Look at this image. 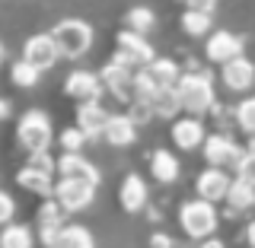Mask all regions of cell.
Wrapping results in <instances>:
<instances>
[{"label": "cell", "mask_w": 255, "mask_h": 248, "mask_svg": "<svg viewBox=\"0 0 255 248\" xmlns=\"http://www.w3.org/2000/svg\"><path fill=\"white\" fill-rule=\"evenodd\" d=\"M16 137L29 153H45L51 147V121L42 108H29L16 124Z\"/></svg>", "instance_id": "6da1fadb"}, {"label": "cell", "mask_w": 255, "mask_h": 248, "mask_svg": "<svg viewBox=\"0 0 255 248\" xmlns=\"http://www.w3.org/2000/svg\"><path fill=\"white\" fill-rule=\"evenodd\" d=\"M51 35L61 48V58H80V54H86L90 45H93V29H90V22H83V19H61L58 26L51 29Z\"/></svg>", "instance_id": "7a4b0ae2"}, {"label": "cell", "mask_w": 255, "mask_h": 248, "mask_svg": "<svg viewBox=\"0 0 255 248\" xmlns=\"http://www.w3.org/2000/svg\"><path fill=\"white\" fill-rule=\"evenodd\" d=\"M179 220H182V229H185L191 239H198V242L211 239V233L217 229V210H214V204L204 201V197L182 204Z\"/></svg>", "instance_id": "3957f363"}, {"label": "cell", "mask_w": 255, "mask_h": 248, "mask_svg": "<svg viewBox=\"0 0 255 248\" xmlns=\"http://www.w3.org/2000/svg\"><path fill=\"white\" fill-rule=\"evenodd\" d=\"M175 89H179L182 108L191 111V115H204V111L214 105V86L204 74H182Z\"/></svg>", "instance_id": "277c9868"}, {"label": "cell", "mask_w": 255, "mask_h": 248, "mask_svg": "<svg viewBox=\"0 0 255 248\" xmlns=\"http://www.w3.org/2000/svg\"><path fill=\"white\" fill-rule=\"evenodd\" d=\"M93 194H96V185H90V181H80V178H64L54 185V197L61 201V207L67 213H80L86 210V207L93 204Z\"/></svg>", "instance_id": "5b68a950"}, {"label": "cell", "mask_w": 255, "mask_h": 248, "mask_svg": "<svg viewBox=\"0 0 255 248\" xmlns=\"http://www.w3.org/2000/svg\"><path fill=\"white\" fill-rule=\"evenodd\" d=\"M204 159L211 165H227V169H239L243 165L246 153L236 147V140H230L227 134H211V137L204 140Z\"/></svg>", "instance_id": "8992f818"}, {"label": "cell", "mask_w": 255, "mask_h": 248, "mask_svg": "<svg viewBox=\"0 0 255 248\" xmlns=\"http://www.w3.org/2000/svg\"><path fill=\"white\" fill-rule=\"evenodd\" d=\"M118 58H122L125 64H131V67H150L156 58H153V48H150V42L140 35V32L128 29L118 35Z\"/></svg>", "instance_id": "52a82bcc"}, {"label": "cell", "mask_w": 255, "mask_h": 248, "mask_svg": "<svg viewBox=\"0 0 255 248\" xmlns=\"http://www.w3.org/2000/svg\"><path fill=\"white\" fill-rule=\"evenodd\" d=\"M102 83L109 86V92L115 95V99H134V74H131V64H125L122 58L109 61L106 67H102Z\"/></svg>", "instance_id": "ba28073f"}, {"label": "cell", "mask_w": 255, "mask_h": 248, "mask_svg": "<svg viewBox=\"0 0 255 248\" xmlns=\"http://www.w3.org/2000/svg\"><path fill=\"white\" fill-rule=\"evenodd\" d=\"M22 58L29 64H35L38 70H51L61 58V48L54 42V35H32L26 48H22Z\"/></svg>", "instance_id": "9c48e42d"}, {"label": "cell", "mask_w": 255, "mask_h": 248, "mask_svg": "<svg viewBox=\"0 0 255 248\" xmlns=\"http://www.w3.org/2000/svg\"><path fill=\"white\" fill-rule=\"evenodd\" d=\"M230 185H233V178H230L220 165H211V169H204L201 175H198V185L195 188H198V197L217 204V201H223V197L230 194Z\"/></svg>", "instance_id": "30bf717a"}, {"label": "cell", "mask_w": 255, "mask_h": 248, "mask_svg": "<svg viewBox=\"0 0 255 248\" xmlns=\"http://www.w3.org/2000/svg\"><path fill=\"white\" fill-rule=\"evenodd\" d=\"M64 92L74 95V99H80V102L99 99V92H102V77L90 74V70H74V74L64 80Z\"/></svg>", "instance_id": "8fae6325"}, {"label": "cell", "mask_w": 255, "mask_h": 248, "mask_svg": "<svg viewBox=\"0 0 255 248\" xmlns=\"http://www.w3.org/2000/svg\"><path fill=\"white\" fill-rule=\"evenodd\" d=\"M220 77H223V83H227V89L243 92V89H249V86H252V80H255V67H252V61H246L243 54H239V58H233V61L223 64Z\"/></svg>", "instance_id": "7c38bea8"}, {"label": "cell", "mask_w": 255, "mask_h": 248, "mask_svg": "<svg viewBox=\"0 0 255 248\" xmlns=\"http://www.w3.org/2000/svg\"><path fill=\"white\" fill-rule=\"evenodd\" d=\"M243 54V38H236L233 32H214L207 38V58L214 64H227Z\"/></svg>", "instance_id": "4fadbf2b"}, {"label": "cell", "mask_w": 255, "mask_h": 248, "mask_svg": "<svg viewBox=\"0 0 255 248\" xmlns=\"http://www.w3.org/2000/svg\"><path fill=\"white\" fill-rule=\"evenodd\" d=\"M109 118L112 115H106V108L99 105V99H86V102H80V108H77V127H83L90 137H99V134L106 131Z\"/></svg>", "instance_id": "5bb4252c"}, {"label": "cell", "mask_w": 255, "mask_h": 248, "mask_svg": "<svg viewBox=\"0 0 255 248\" xmlns=\"http://www.w3.org/2000/svg\"><path fill=\"white\" fill-rule=\"evenodd\" d=\"M58 172L64 178H80V181H90V185H99V169L80 153H64L58 159Z\"/></svg>", "instance_id": "9a60e30c"}, {"label": "cell", "mask_w": 255, "mask_h": 248, "mask_svg": "<svg viewBox=\"0 0 255 248\" xmlns=\"http://www.w3.org/2000/svg\"><path fill=\"white\" fill-rule=\"evenodd\" d=\"M172 140H175L179 150H195L207 140V134H204V127H201L198 118H185V121L172 124Z\"/></svg>", "instance_id": "2e32d148"}, {"label": "cell", "mask_w": 255, "mask_h": 248, "mask_svg": "<svg viewBox=\"0 0 255 248\" xmlns=\"http://www.w3.org/2000/svg\"><path fill=\"white\" fill-rule=\"evenodd\" d=\"M16 181H19V185L26 188V191H32V194H42V197H51V194H54L51 172L38 169V165H26V169H19Z\"/></svg>", "instance_id": "e0dca14e"}, {"label": "cell", "mask_w": 255, "mask_h": 248, "mask_svg": "<svg viewBox=\"0 0 255 248\" xmlns=\"http://www.w3.org/2000/svg\"><path fill=\"white\" fill-rule=\"evenodd\" d=\"M134 124L131 118H125V115H112L109 118V124H106V131H102V137H106L112 147H131L134 140H137V134H134Z\"/></svg>", "instance_id": "ac0fdd59"}, {"label": "cell", "mask_w": 255, "mask_h": 248, "mask_svg": "<svg viewBox=\"0 0 255 248\" xmlns=\"http://www.w3.org/2000/svg\"><path fill=\"white\" fill-rule=\"evenodd\" d=\"M118 201H122V207L128 213L143 210V204H147V185H143L140 175H128L122 191H118Z\"/></svg>", "instance_id": "d6986e66"}, {"label": "cell", "mask_w": 255, "mask_h": 248, "mask_svg": "<svg viewBox=\"0 0 255 248\" xmlns=\"http://www.w3.org/2000/svg\"><path fill=\"white\" fill-rule=\"evenodd\" d=\"M150 172H153L156 181L169 185V181L179 178V163H175V156L169 153V150H156V153L150 156Z\"/></svg>", "instance_id": "ffe728a7"}, {"label": "cell", "mask_w": 255, "mask_h": 248, "mask_svg": "<svg viewBox=\"0 0 255 248\" xmlns=\"http://www.w3.org/2000/svg\"><path fill=\"white\" fill-rule=\"evenodd\" d=\"M227 204L233 207V213H239V210H249V207H255V185H252V181H246V178H236L233 185H230Z\"/></svg>", "instance_id": "44dd1931"}, {"label": "cell", "mask_w": 255, "mask_h": 248, "mask_svg": "<svg viewBox=\"0 0 255 248\" xmlns=\"http://www.w3.org/2000/svg\"><path fill=\"white\" fill-rule=\"evenodd\" d=\"M147 70H150V77L156 80L159 89H172V86H179V80H182L179 67H175V61H166V58H156Z\"/></svg>", "instance_id": "7402d4cb"}, {"label": "cell", "mask_w": 255, "mask_h": 248, "mask_svg": "<svg viewBox=\"0 0 255 248\" xmlns=\"http://www.w3.org/2000/svg\"><path fill=\"white\" fill-rule=\"evenodd\" d=\"M54 248H96V242H93V233L86 226H61Z\"/></svg>", "instance_id": "603a6c76"}, {"label": "cell", "mask_w": 255, "mask_h": 248, "mask_svg": "<svg viewBox=\"0 0 255 248\" xmlns=\"http://www.w3.org/2000/svg\"><path fill=\"white\" fill-rule=\"evenodd\" d=\"M159 95V86H156V80L150 77V70L143 67L134 74V99L131 102H143V105H153V99Z\"/></svg>", "instance_id": "cb8c5ba5"}, {"label": "cell", "mask_w": 255, "mask_h": 248, "mask_svg": "<svg viewBox=\"0 0 255 248\" xmlns=\"http://www.w3.org/2000/svg\"><path fill=\"white\" fill-rule=\"evenodd\" d=\"M0 248H32V229L22 223H6L0 233Z\"/></svg>", "instance_id": "d4e9b609"}, {"label": "cell", "mask_w": 255, "mask_h": 248, "mask_svg": "<svg viewBox=\"0 0 255 248\" xmlns=\"http://www.w3.org/2000/svg\"><path fill=\"white\" fill-rule=\"evenodd\" d=\"M153 111L159 118H175V111H182V99H179V89H159V95L153 99Z\"/></svg>", "instance_id": "484cf974"}, {"label": "cell", "mask_w": 255, "mask_h": 248, "mask_svg": "<svg viewBox=\"0 0 255 248\" xmlns=\"http://www.w3.org/2000/svg\"><path fill=\"white\" fill-rule=\"evenodd\" d=\"M38 74H42V70H38L35 64H29L26 58H22V61H16L13 67H10V77H13V83H16V86H22V89L35 86V83H38Z\"/></svg>", "instance_id": "4316f807"}, {"label": "cell", "mask_w": 255, "mask_h": 248, "mask_svg": "<svg viewBox=\"0 0 255 248\" xmlns=\"http://www.w3.org/2000/svg\"><path fill=\"white\" fill-rule=\"evenodd\" d=\"M182 29L188 32V35H204V32H211V13L204 10H185V16H182Z\"/></svg>", "instance_id": "83f0119b"}, {"label": "cell", "mask_w": 255, "mask_h": 248, "mask_svg": "<svg viewBox=\"0 0 255 248\" xmlns=\"http://www.w3.org/2000/svg\"><path fill=\"white\" fill-rule=\"evenodd\" d=\"M125 22H128V29H134V32H150V26L156 22V16L150 13V6H134V10H128L125 16Z\"/></svg>", "instance_id": "f1b7e54d"}, {"label": "cell", "mask_w": 255, "mask_h": 248, "mask_svg": "<svg viewBox=\"0 0 255 248\" xmlns=\"http://www.w3.org/2000/svg\"><path fill=\"white\" fill-rule=\"evenodd\" d=\"M64 213H67V210H64V207H61V201H58V197H54V201H45L42 207H38V226H58L61 229V217H64Z\"/></svg>", "instance_id": "f546056e"}, {"label": "cell", "mask_w": 255, "mask_h": 248, "mask_svg": "<svg viewBox=\"0 0 255 248\" xmlns=\"http://www.w3.org/2000/svg\"><path fill=\"white\" fill-rule=\"evenodd\" d=\"M90 134L83 131V127H67V131L61 134V147H64V153H80L83 150V143Z\"/></svg>", "instance_id": "4dcf8cb0"}, {"label": "cell", "mask_w": 255, "mask_h": 248, "mask_svg": "<svg viewBox=\"0 0 255 248\" xmlns=\"http://www.w3.org/2000/svg\"><path fill=\"white\" fill-rule=\"evenodd\" d=\"M236 121H239V127H243L246 134H255V95H252V99H243V102H239Z\"/></svg>", "instance_id": "1f68e13d"}, {"label": "cell", "mask_w": 255, "mask_h": 248, "mask_svg": "<svg viewBox=\"0 0 255 248\" xmlns=\"http://www.w3.org/2000/svg\"><path fill=\"white\" fill-rule=\"evenodd\" d=\"M239 178H246V181H252V185H255V159L249 156V153H246V159H243V165H239Z\"/></svg>", "instance_id": "d6a6232c"}, {"label": "cell", "mask_w": 255, "mask_h": 248, "mask_svg": "<svg viewBox=\"0 0 255 248\" xmlns=\"http://www.w3.org/2000/svg\"><path fill=\"white\" fill-rule=\"evenodd\" d=\"M29 165H38V169H45V172L54 169V163H51V156H48V150H45V153H32Z\"/></svg>", "instance_id": "836d02e7"}, {"label": "cell", "mask_w": 255, "mask_h": 248, "mask_svg": "<svg viewBox=\"0 0 255 248\" xmlns=\"http://www.w3.org/2000/svg\"><path fill=\"white\" fill-rule=\"evenodd\" d=\"M13 210H16L13 197H10V194H3V201H0V220H3V223H10V220H13Z\"/></svg>", "instance_id": "e575fe53"}, {"label": "cell", "mask_w": 255, "mask_h": 248, "mask_svg": "<svg viewBox=\"0 0 255 248\" xmlns=\"http://www.w3.org/2000/svg\"><path fill=\"white\" fill-rule=\"evenodd\" d=\"M182 3H185L188 10H204V13H214L217 0H182Z\"/></svg>", "instance_id": "d590c367"}, {"label": "cell", "mask_w": 255, "mask_h": 248, "mask_svg": "<svg viewBox=\"0 0 255 248\" xmlns=\"http://www.w3.org/2000/svg\"><path fill=\"white\" fill-rule=\"evenodd\" d=\"M150 248H172V239L166 233H153L150 236Z\"/></svg>", "instance_id": "8d00e7d4"}, {"label": "cell", "mask_w": 255, "mask_h": 248, "mask_svg": "<svg viewBox=\"0 0 255 248\" xmlns=\"http://www.w3.org/2000/svg\"><path fill=\"white\" fill-rule=\"evenodd\" d=\"M201 248H227V245H223L220 239H204V242H201Z\"/></svg>", "instance_id": "74e56055"}, {"label": "cell", "mask_w": 255, "mask_h": 248, "mask_svg": "<svg viewBox=\"0 0 255 248\" xmlns=\"http://www.w3.org/2000/svg\"><path fill=\"white\" fill-rule=\"evenodd\" d=\"M246 239H249V245L255 248V220L249 223V229H246Z\"/></svg>", "instance_id": "f35d334b"}, {"label": "cell", "mask_w": 255, "mask_h": 248, "mask_svg": "<svg viewBox=\"0 0 255 248\" xmlns=\"http://www.w3.org/2000/svg\"><path fill=\"white\" fill-rule=\"evenodd\" d=\"M246 153H249V156H252V159H255V137H252V140H249V147H246Z\"/></svg>", "instance_id": "ab89813d"}]
</instances>
